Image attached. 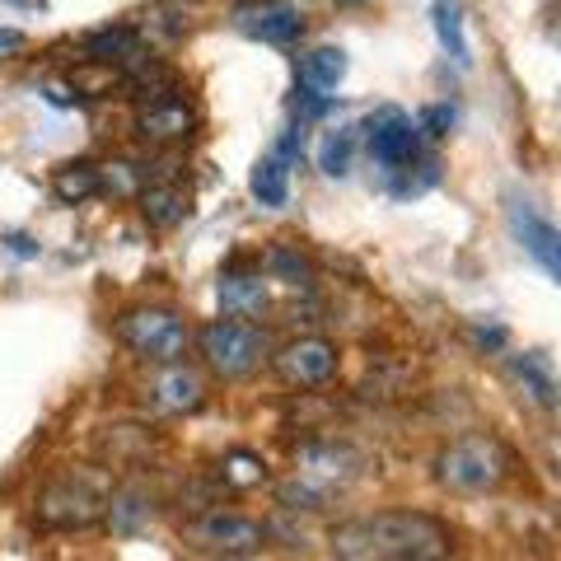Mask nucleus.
I'll use <instances>...</instances> for the list:
<instances>
[{
	"label": "nucleus",
	"mask_w": 561,
	"mask_h": 561,
	"mask_svg": "<svg viewBox=\"0 0 561 561\" xmlns=\"http://www.w3.org/2000/svg\"><path fill=\"white\" fill-rule=\"evenodd\" d=\"M332 552L346 561H440L454 552L449 529L421 511H379L332 529Z\"/></svg>",
	"instance_id": "1"
},
{
	"label": "nucleus",
	"mask_w": 561,
	"mask_h": 561,
	"mask_svg": "<svg viewBox=\"0 0 561 561\" xmlns=\"http://www.w3.org/2000/svg\"><path fill=\"white\" fill-rule=\"evenodd\" d=\"M511 472H515V454L486 431L459 435V440L435 459V478H440V486L454 491V496H486V491H496Z\"/></svg>",
	"instance_id": "2"
},
{
	"label": "nucleus",
	"mask_w": 561,
	"mask_h": 561,
	"mask_svg": "<svg viewBox=\"0 0 561 561\" xmlns=\"http://www.w3.org/2000/svg\"><path fill=\"white\" fill-rule=\"evenodd\" d=\"M108 478L103 472H61L51 478L38 496V524L57 534H76V529H94L108 511Z\"/></svg>",
	"instance_id": "3"
},
{
	"label": "nucleus",
	"mask_w": 561,
	"mask_h": 561,
	"mask_svg": "<svg viewBox=\"0 0 561 561\" xmlns=\"http://www.w3.org/2000/svg\"><path fill=\"white\" fill-rule=\"evenodd\" d=\"M197 346H202V360L220 379H249L253 370H262V360L272 356L267 332H262L257 323H243V319H216V323H206L197 332Z\"/></svg>",
	"instance_id": "4"
},
{
	"label": "nucleus",
	"mask_w": 561,
	"mask_h": 561,
	"mask_svg": "<svg viewBox=\"0 0 561 561\" xmlns=\"http://www.w3.org/2000/svg\"><path fill=\"white\" fill-rule=\"evenodd\" d=\"M117 342L127 346L131 356H140V360L169 365V360H183L187 356L192 328L173 309H127L117 319Z\"/></svg>",
	"instance_id": "5"
},
{
	"label": "nucleus",
	"mask_w": 561,
	"mask_h": 561,
	"mask_svg": "<svg viewBox=\"0 0 561 561\" xmlns=\"http://www.w3.org/2000/svg\"><path fill=\"white\" fill-rule=\"evenodd\" d=\"M272 529L262 519L249 515H234V511H197V519L183 529V542L192 552H206V557H257L267 548Z\"/></svg>",
	"instance_id": "6"
},
{
	"label": "nucleus",
	"mask_w": 561,
	"mask_h": 561,
	"mask_svg": "<svg viewBox=\"0 0 561 561\" xmlns=\"http://www.w3.org/2000/svg\"><path fill=\"white\" fill-rule=\"evenodd\" d=\"M356 131H365V150L389 173H402L421 160V127L402 108H375Z\"/></svg>",
	"instance_id": "7"
},
{
	"label": "nucleus",
	"mask_w": 561,
	"mask_h": 561,
	"mask_svg": "<svg viewBox=\"0 0 561 561\" xmlns=\"http://www.w3.org/2000/svg\"><path fill=\"white\" fill-rule=\"evenodd\" d=\"M192 131H197V113L187 108V99H183L179 84L164 90V94H154V99H146V103H140V113H136V136L146 140L150 150L187 146Z\"/></svg>",
	"instance_id": "8"
},
{
	"label": "nucleus",
	"mask_w": 561,
	"mask_h": 561,
	"mask_svg": "<svg viewBox=\"0 0 561 561\" xmlns=\"http://www.w3.org/2000/svg\"><path fill=\"white\" fill-rule=\"evenodd\" d=\"M272 365H276V375L286 379L290 389H323V383L337 379L342 356H337V346H332L328 337H295V342H286L276 351Z\"/></svg>",
	"instance_id": "9"
},
{
	"label": "nucleus",
	"mask_w": 561,
	"mask_h": 561,
	"mask_svg": "<svg viewBox=\"0 0 561 561\" xmlns=\"http://www.w3.org/2000/svg\"><path fill=\"white\" fill-rule=\"evenodd\" d=\"M234 28L249 33L257 43L272 47H290L305 33V14L290 0H239L234 5Z\"/></svg>",
	"instance_id": "10"
},
{
	"label": "nucleus",
	"mask_w": 561,
	"mask_h": 561,
	"mask_svg": "<svg viewBox=\"0 0 561 561\" xmlns=\"http://www.w3.org/2000/svg\"><path fill=\"white\" fill-rule=\"evenodd\" d=\"M511 230L524 243V253H529L538 267L557 280L561 276V234L529 197H511Z\"/></svg>",
	"instance_id": "11"
},
{
	"label": "nucleus",
	"mask_w": 561,
	"mask_h": 561,
	"mask_svg": "<svg viewBox=\"0 0 561 561\" xmlns=\"http://www.w3.org/2000/svg\"><path fill=\"white\" fill-rule=\"evenodd\" d=\"M146 402L154 412H169V416H183V412H197L206 402V379L192 370L183 360H169L160 365V375L146 383Z\"/></svg>",
	"instance_id": "12"
},
{
	"label": "nucleus",
	"mask_w": 561,
	"mask_h": 561,
	"mask_svg": "<svg viewBox=\"0 0 561 561\" xmlns=\"http://www.w3.org/2000/svg\"><path fill=\"white\" fill-rule=\"evenodd\" d=\"M360 454L356 449H346V445H305L300 449V478L313 482V486H323L328 496L332 491H342L351 478L360 472Z\"/></svg>",
	"instance_id": "13"
},
{
	"label": "nucleus",
	"mask_w": 561,
	"mask_h": 561,
	"mask_svg": "<svg viewBox=\"0 0 561 561\" xmlns=\"http://www.w3.org/2000/svg\"><path fill=\"white\" fill-rule=\"evenodd\" d=\"M216 295H220L225 319H243V323L267 319L272 295H267V280H262V272H225Z\"/></svg>",
	"instance_id": "14"
},
{
	"label": "nucleus",
	"mask_w": 561,
	"mask_h": 561,
	"mask_svg": "<svg viewBox=\"0 0 561 561\" xmlns=\"http://www.w3.org/2000/svg\"><path fill=\"white\" fill-rule=\"evenodd\" d=\"M140 197V216H146L150 230H179L192 210V192L179 179H160V183H146L136 192Z\"/></svg>",
	"instance_id": "15"
},
{
	"label": "nucleus",
	"mask_w": 561,
	"mask_h": 561,
	"mask_svg": "<svg viewBox=\"0 0 561 561\" xmlns=\"http://www.w3.org/2000/svg\"><path fill=\"white\" fill-rule=\"evenodd\" d=\"M103 519H108V529H113L117 538H136L140 529H150V519H154V491L140 486V482L113 486Z\"/></svg>",
	"instance_id": "16"
},
{
	"label": "nucleus",
	"mask_w": 561,
	"mask_h": 561,
	"mask_svg": "<svg viewBox=\"0 0 561 561\" xmlns=\"http://www.w3.org/2000/svg\"><path fill=\"white\" fill-rule=\"evenodd\" d=\"M511 375L519 379V389L529 393L542 412L557 408V370H552V356H542V351H524V356H511Z\"/></svg>",
	"instance_id": "17"
},
{
	"label": "nucleus",
	"mask_w": 561,
	"mask_h": 561,
	"mask_svg": "<svg viewBox=\"0 0 561 561\" xmlns=\"http://www.w3.org/2000/svg\"><path fill=\"white\" fill-rule=\"evenodd\" d=\"M346 70H351V61L342 47H313L300 57V84H309V90H319V94H332L346 80Z\"/></svg>",
	"instance_id": "18"
},
{
	"label": "nucleus",
	"mask_w": 561,
	"mask_h": 561,
	"mask_svg": "<svg viewBox=\"0 0 561 561\" xmlns=\"http://www.w3.org/2000/svg\"><path fill=\"white\" fill-rule=\"evenodd\" d=\"M99 445H103V454H108V463L136 468V463L150 459L154 435L146 426H108V435H99Z\"/></svg>",
	"instance_id": "19"
},
{
	"label": "nucleus",
	"mask_w": 561,
	"mask_h": 561,
	"mask_svg": "<svg viewBox=\"0 0 561 561\" xmlns=\"http://www.w3.org/2000/svg\"><path fill=\"white\" fill-rule=\"evenodd\" d=\"M84 47H90V61H117L127 66L136 51H140V24H117V28H99L84 38Z\"/></svg>",
	"instance_id": "20"
},
{
	"label": "nucleus",
	"mask_w": 561,
	"mask_h": 561,
	"mask_svg": "<svg viewBox=\"0 0 561 561\" xmlns=\"http://www.w3.org/2000/svg\"><path fill=\"white\" fill-rule=\"evenodd\" d=\"M249 187H253V197L262 206H286V197H290V164L280 160L276 150L262 154L257 169H253V179H249Z\"/></svg>",
	"instance_id": "21"
},
{
	"label": "nucleus",
	"mask_w": 561,
	"mask_h": 561,
	"mask_svg": "<svg viewBox=\"0 0 561 561\" xmlns=\"http://www.w3.org/2000/svg\"><path fill=\"white\" fill-rule=\"evenodd\" d=\"M431 20H435V33H440V47L459 66H468L472 57H468V38H463V5H459V0H435Z\"/></svg>",
	"instance_id": "22"
},
{
	"label": "nucleus",
	"mask_w": 561,
	"mask_h": 561,
	"mask_svg": "<svg viewBox=\"0 0 561 561\" xmlns=\"http://www.w3.org/2000/svg\"><path fill=\"white\" fill-rule=\"evenodd\" d=\"M51 192H57L61 202H90L99 197V164H61L57 173H51Z\"/></svg>",
	"instance_id": "23"
},
{
	"label": "nucleus",
	"mask_w": 561,
	"mask_h": 561,
	"mask_svg": "<svg viewBox=\"0 0 561 561\" xmlns=\"http://www.w3.org/2000/svg\"><path fill=\"white\" fill-rule=\"evenodd\" d=\"M356 127H337V131H328L323 136V146H319V169L328 173V179H346L351 173V154H356Z\"/></svg>",
	"instance_id": "24"
},
{
	"label": "nucleus",
	"mask_w": 561,
	"mask_h": 561,
	"mask_svg": "<svg viewBox=\"0 0 561 561\" xmlns=\"http://www.w3.org/2000/svg\"><path fill=\"white\" fill-rule=\"evenodd\" d=\"M267 272H272V280H280V286H290V290H309V286H313L309 257H300L295 249H286V243H276V249L267 253Z\"/></svg>",
	"instance_id": "25"
},
{
	"label": "nucleus",
	"mask_w": 561,
	"mask_h": 561,
	"mask_svg": "<svg viewBox=\"0 0 561 561\" xmlns=\"http://www.w3.org/2000/svg\"><path fill=\"white\" fill-rule=\"evenodd\" d=\"M216 478L225 486H234V491H249V486L267 482V463H262L257 454H249V449H234V454H225V463H220Z\"/></svg>",
	"instance_id": "26"
},
{
	"label": "nucleus",
	"mask_w": 561,
	"mask_h": 561,
	"mask_svg": "<svg viewBox=\"0 0 561 561\" xmlns=\"http://www.w3.org/2000/svg\"><path fill=\"white\" fill-rule=\"evenodd\" d=\"M150 179H146V169L140 164H127V160H117V164H103L99 169V192H108V197H117V202H127V197H136L140 187H146Z\"/></svg>",
	"instance_id": "27"
},
{
	"label": "nucleus",
	"mask_w": 561,
	"mask_h": 561,
	"mask_svg": "<svg viewBox=\"0 0 561 561\" xmlns=\"http://www.w3.org/2000/svg\"><path fill=\"white\" fill-rule=\"evenodd\" d=\"M421 127H426L431 136H449V127H454V108H445V103H435V108L421 113Z\"/></svg>",
	"instance_id": "28"
},
{
	"label": "nucleus",
	"mask_w": 561,
	"mask_h": 561,
	"mask_svg": "<svg viewBox=\"0 0 561 561\" xmlns=\"http://www.w3.org/2000/svg\"><path fill=\"white\" fill-rule=\"evenodd\" d=\"M20 47H24L20 28H0V57H5V51H20Z\"/></svg>",
	"instance_id": "29"
},
{
	"label": "nucleus",
	"mask_w": 561,
	"mask_h": 561,
	"mask_svg": "<svg viewBox=\"0 0 561 561\" xmlns=\"http://www.w3.org/2000/svg\"><path fill=\"white\" fill-rule=\"evenodd\" d=\"M10 243H14V253H20V257H33V253H38V249H33V239H24V234H10Z\"/></svg>",
	"instance_id": "30"
},
{
	"label": "nucleus",
	"mask_w": 561,
	"mask_h": 561,
	"mask_svg": "<svg viewBox=\"0 0 561 561\" xmlns=\"http://www.w3.org/2000/svg\"><path fill=\"white\" fill-rule=\"evenodd\" d=\"M337 5H360V0H337Z\"/></svg>",
	"instance_id": "31"
}]
</instances>
